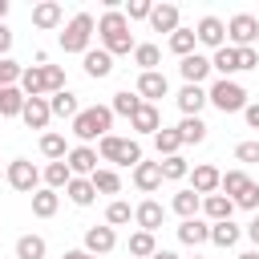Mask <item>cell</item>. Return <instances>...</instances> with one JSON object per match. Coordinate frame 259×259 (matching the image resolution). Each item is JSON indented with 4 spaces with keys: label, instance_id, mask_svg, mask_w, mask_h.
Listing matches in <instances>:
<instances>
[{
    "label": "cell",
    "instance_id": "cell-43",
    "mask_svg": "<svg viewBox=\"0 0 259 259\" xmlns=\"http://www.w3.org/2000/svg\"><path fill=\"white\" fill-rule=\"evenodd\" d=\"M20 77H24V65H20V61H12V57H0V89L20 85Z\"/></svg>",
    "mask_w": 259,
    "mask_h": 259
},
{
    "label": "cell",
    "instance_id": "cell-32",
    "mask_svg": "<svg viewBox=\"0 0 259 259\" xmlns=\"http://www.w3.org/2000/svg\"><path fill=\"white\" fill-rule=\"evenodd\" d=\"M32 24H36V28H57V24H61V4H57V0L36 4V8H32Z\"/></svg>",
    "mask_w": 259,
    "mask_h": 259
},
{
    "label": "cell",
    "instance_id": "cell-13",
    "mask_svg": "<svg viewBox=\"0 0 259 259\" xmlns=\"http://www.w3.org/2000/svg\"><path fill=\"white\" fill-rule=\"evenodd\" d=\"M20 121H24L28 130H45V125L53 121L49 97H28V101H24V113H20Z\"/></svg>",
    "mask_w": 259,
    "mask_h": 259
},
{
    "label": "cell",
    "instance_id": "cell-7",
    "mask_svg": "<svg viewBox=\"0 0 259 259\" xmlns=\"http://www.w3.org/2000/svg\"><path fill=\"white\" fill-rule=\"evenodd\" d=\"M4 182H8L12 190H20V194H36V190H40V170H36L28 158H12L8 170H4Z\"/></svg>",
    "mask_w": 259,
    "mask_h": 259
},
{
    "label": "cell",
    "instance_id": "cell-30",
    "mask_svg": "<svg viewBox=\"0 0 259 259\" xmlns=\"http://www.w3.org/2000/svg\"><path fill=\"white\" fill-rule=\"evenodd\" d=\"M174 130H178L182 146H198V142L206 138V121H202V117H182V121H178Z\"/></svg>",
    "mask_w": 259,
    "mask_h": 259
},
{
    "label": "cell",
    "instance_id": "cell-4",
    "mask_svg": "<svg viewBox=\"0 0 259 259\" xmlns=\"http://www.w3.org/2000/svg\"><path fill=\"white\" fill-rule=\"evenodd\" d=\"M206 97H210V105L219 109V113H243L247 109V89L239 85V81H214L210 89H206Z\"/></svg>",
    "mask_w": 259,
    "mask_h": 259
},
{
    "label": "cell",
    "instance_id": "cell-54",
    "mask_svg": "<svg viewBox=\"0 0 259 259\" xmlns=\"http://www.w3.org/2000/svg\"><path fill=\"white\" fill-rule=\"evenodd\" d=\"M61 259H97V255H89V251H65Z\"/></svg>",
    "mask_w": 259,
    "mask_h": 259
},
{
    "label": "cell",
    "instance_id": "cell-51",
    "mask_svg": "<svg viewBox=\"0 0 259 259\" xmlns=\"http://www.w3.org/2000/svg\"><path fill=\"white\" fill-rule=\"evenodd\" d=\"M8 49H12V28L0 24V57H8Z\"/></svg>",
    "mask_w": 259,
    "mask_h": 259
},
{
    "label": "cell",
    "instance_id": "cell-14",
    "mask_svg": "<svg viewBox=\"0 0 259 259\" xmlns=\"http://www.w3.org/2000/svg\"><path fill=\"white\" fill-rule=\"evenodd\" d=\"M162 182H166V178H162V162H138V166H134V186H138L142 194H154Z\"/></svg>",
    "mask_w": 259,
    "mask_h": 259
},
{
    "label": "cell",
    "instance_id": "cell-16",
    "mask_svg": "<svg viewBox=\"0 0 259 259\" xmlns=\"http://www.w3.org/2000/svg\"><path fill=\"white\" fill-rule=\"evenodd\" d=\"M20 89H24V97H45V93H53V89H49V69H45V65H28L24 77H20Z\"/></svg>",
    "mask_w": 259,
    "mask_h": 259
},
{
    "label": "cell",
    "instance_id": "cell-12",
    "mask_svg": "<svg viewBox=\"0 0 259 259\" xmlns=\"http://www.w3.org/2000/svg\"><path fill=\"white\" fill-rule=\"evenodd\" d=\"M174 101H178L182 117H198V113H202V105H206L210 97H206V89H202V85H182Z\"/></svg>",
    "mask_w": 259,
    "mask_h": 259
},
{
    "label": "cell",
    "instance_id": "cell-8",
    "mask_svg": "<svg viewBox=\"0 0 259 259\" xmlns=\"http://www.w3.org/2000/svg\"><path fill=\"white\" fill-rule=\"evenodd\" d=\"M65 162H69L73 178H93V174L101 170V166H97V150H93V146H73Z\"/></svg>",
    "mask_w": 259,
    "mask_h": 259
},
{
    "label": "cell",
    "instance_id": "cell-28",
    "mask_svg": "<svg viewBox=\"0 0 259 259\" xmlns=\"http://www.w3.org/2000/svg\"><path fill=\"white\" fill-rule=\"evenodd\" d=\"M239 239H243V227H235L231 219H227V223H210V243H214V247L227 251V247H235Z\"/></svg>",
    "mask_w": 259,
    "mask_h": 259
},
{
    "label": "cell",
    "instance_id": "cell-48",
    "mask_svg": "<svg viewBox=\"0 0 259 259\" xmlns=\"http://www.w3.org/2000/svg\"><path fill=\"white\" fill-rule=\"evenodd\" d=\"M235 158H239V162H247V166H251V162H259V142H239V146H235Z\"/></svg>",
    "mask_w": 259,
    "mask_h": 259
},
{
    "label": "cell",
    "instance_id": "cell-29",
    "mask_svg": "<svg viewBox=\"0 0 259 259\" xmlns=\"http://www.w3.org/2000/svg\"><path fill=\"white\" fill-rule=\"evenodd\" d=\"M49 109H53V117H69V121H73V117L81 113V105H77V97H73L69 89L53 93V97H49Z\"/></svg>",
    "mask_w": 259,
    "mask_h": 259
},
{
    "label": "cell",
    "instance_id": "cell-53",
    "mask_svg": "<svg viewBox=\"0 0 259 259\" xmlns=\"http://www.w3.org/2000/svg\"><path fill=\"white\" fill-rule=\"evenodd\" d=\"M247 239H251V243H255V251H259V214L247 223Z\"/></svg>",
    "mask_w": 259,
    "mask_h": 259
},
{
    "label": "cell",
    "instance_id": "cell-22",
    "mask_svg": "<svg viewBox=\"0 0 259 259\" xmlns=\"http://www.w3.org/2000/svg\"><path fill=\"white\" fill-rule=\"evenodd\" d=\"M130 125H134L138 134H158V130H162V113H158V105L142 101V109L130 117Z\"/></svg>",
    "mask_w": 259,
    "mask_h": 259
},
{
    "label": "cell",
    "instance_id": "cell-9",
    "mask_svg": "<svg viewBox=\"0 0 259 259\" xmlns=\"http://www.w3.org/2000/svg\"><path fill=\"white\" fill-rule=\"evenodd\" d=\"M194 36H198V45H206V49H223L227 45V24L219 20V16H202L198 20V28H194Z\"/></svg>",
    "mask_w": 259,
    "mask_h": 259
},
{
    "label": "cell",
    "instance_id": "cell-38",
    "mask_svg": "<svg viewBox=\"0 0 259 259\" xmlns=\"http://www.w3.org/2000/svg\"><path fill=\"white\" fill-rule=\"evenodd\" d=\"M247 186H251V178H247L243 170H227V174H223V186H219V190H223V194H227V198L235 202V198H239V194H243Z\"/></svg>",
    "mask_w": 259,
    "mask_h": 259
},
{
    "label": "cell",
    "instance_id": "cell-33",
    "mask_svg": "<svg viewBox=\"0 0 259 259\" xmlns=\"http://www.w3.org/2000/svg\"><path fill=\"white\" fill-rule=\"evenodd\" d=\"M45 251H49V243L40 235H20L16 239V259H45Z\"/></svg>",
    "mask_w": 259,
    "mask_h": 259
},
{
    "label": "cell",
    "instance_id": "cell-2",
    "mask_svg": "<svg viewBox=\"0 0 259 259\" xmlns=\"http://www.w3.org/2000/svg\"><path fill=\"white\" fill-rule=\"evenodd\" d=\"M109 125H113V109L109 105H89L73 117V138L81 146H89V142H101L109 134Z\"/></svg>",
    "mask_w": 259,
    "mask_h": 259
},
{
    "label": "cell",
    "instance_id": "cell-40",
    "mask_svg": "<svg viewBox=\"0 0 259 259\" xmlns=\"http://www.w3.org/2000/svg\"><path fill=\"white\" fill-rule=\"evenodd\" d=\"M134 61H138V69H142V73H158L162 53H158V45H138V49H134Z\"/></svg>",
    "mask_w": 259,
    "mask_h": 259
},
{
    "label": "cell",
    "instance_id": "cell-26",
    "mask_svg": "<svg viewBox=\"0 0 259 259\" xmlns=\"http://www.w3.org/2000/svg\"><path fill=\"white\" fill-rule=\"evenodd\" d=\"M57 206H61V194H57V190L40 186V190L32 194V214H36V219H53V214H57Z\"/></svg>",
    "mask_w": 259,
    "mask_h": 259
},
{
    "label": "cell",
    "instance_id": "cell-24",
    "mask_svg": "<svg viewBox=\"0 0 259 259\" xmlns=\"http://www.w3.org/2000/svg\"><path fill=\"white\" fill-rule=\"evenodd\" d=\"M85 73H89L93 81L109 77V73H113V57H109L105 49H89V53H85Z\"/></svg>",
    "mask_w": 259,
    "mask_h": 259
},
{
    "label": "cell",
    "instance_id": "cell-18",
    "mask_svg": "<svg viewBox=\"0 0 259 259\" xmlns=\"http://www.w3.org/2000/svg\"><path fill=\"white\" fill-rule=\"evenodd\" d=\"M113 247H117L113 227H89V231H85V251H89V255H109Z\"/></svg>",
    "mask_w": 259,
    "mask_h": 259
},
{
    "label": "cell",
    "instance_id": "cell-17",
    "mask_svg": "<svg viewBox=\"0 0 259 259\" xmlns=\"http://www.w3.org/2000/svg\"><path fill=\"white\" fill-rule=\"evenodd\" d=\"M166 93H170L166 73H142V77H138V97H142V101H150V105H154V101H158V97H166Z\"/></svg>",
    "mask_w": 259,
    "mask_h": 259
},
{
    "label": "cell",
    "instance_id": "cell-47",
    "mask_svg": "<svg viewBox=\"0 0 259 259\" xmlns=\"http://www.w3.org/2000/svg\"><path fill=\"white\" fill-rule=\"evenodd\" d=\"M235 206H243V210H255V206H259V182H251V186H247V190L235 198Z\"/></svg>",
    "mask_w": 259,
    "mask_h": 259
},
{
    "label": "cell",
    "instance_id": "cell-41",
    "mask_svg": "<svg viewBox=\"0 0 259 259\" xmlns=\"http://www.w3.org/2000/svg\"><path fill=\"white\" fill-rule=\"evenodd\" d=\"M89 182H93V190H97V194H117V190H121V178H117V170H105V166H101V170H97Z\"/></svg>",
    "mask_w": 259,
    "mask_h": 259
},
{
    "label": "cell",
    "instance_id": "cell-19",
    "mask_svg": "<svg viewBox=\"0 0 259 259\" xmlns=\"http://www.w3.org/2000/svg\"><path fill=\"white\" fill-rule=\"evenodd\" d=\"M210 69H214V73H223V81H235V73H243V69H239V49L223 45V49L210 57Z\"/></svg>",
    "mask_w": 259,
    "mask_h": 259
},
{
    "label": "cell",
    "instance_id": "cell-52",
    "mask_svg": "<svg viewBox=\"0 0 259 259\" xmlns=\"http://www.w3.org/2000/svg\"><path fill=\"white\" fill-rule=\"evenodd\" d=\"M243 117H247V125H251V130H259V101H255V105H247V109H243Z\"/></svg>",
    "mask_w": 259,
    "mask_h": 259
},
{
    "label": "cell",
    "instance_id": "cell-15",
    "mask_svg": "<svg viewBox=\"0 0 259 259\" xmlns=\"http://www.w3.org/2000/svg\"><path fill=\"white\" fill-rule=\"evenodd\" d=\"M190 182H194L190 190L206 198V194H219V186H223V174H219L214 166H206V162H202V166H194V170H190Z\"/></svg>",
    "mask_w": 259,
    "mask_h": 259
},
{
    "label": "cell",
    "instance_id": "cell-55",
    "mask_svg": "<svg viewBox=\"0 0 259 259\" xmlns=\"http://www.w3.org/2000/svg\"><path fill=\"white\" fill-rule=\"evenodd\" d=\"M150 259H178V255H174V251H154Z\"/></svg>",
    "mask_w": 259,
    "mask_h": 259
},
{
    "label": "cell",
    "instance_id": "cell-20",
    "mask_svg": "<svg viewBox=\"0 0 259 259\" xmlns=\"http://www.w3.org/2000/svg\"><path fill=\"white\" fill-rule=\"evenodd\" d=\"M202 214H206L210 223H227V219L235 214V202H231L223 190H219V194H206V198H202Z\"/></svg>",
    "mask_w": 259,
    "mask_h": 259
},
{
    "label": "cell",
    "instance_id": "cell-21",
    "mask_svg": "<svg viewBox=\"0 0 259 259\" xmlns=\"http://www.w3.org/2000/svg\"><path fill=\"white\" fill-rule=\"evenodd\" d=\"M150 24H154V32H178L182 28L178 24V4H154Z\"/></svg>",
    "mask_w": 259,
    "mask_h": 259
},
{
    "label": "cell",
    "instance_id": "cell-23",
    "mask_svg": "<svg viewBox=\"0 0 259 259\" xmlns=\"http://www.w3.org/2000/svg\"><path fill=\"white\" fill-rule=\"evenodd\" d=\"M178 243H186V247L210 243V223H202V219H186V223L178 227Z\"/></svg>",
    "mask_w": 259,
    "mask_h": 259
},
{
    "label": "cell",
    "instance_id": "cell-10",
    "mask_svg": "<svg viewBox=\"0 0 259 259\" xmlns=\"http://www.w3.org/2000/svg\"><path fill=\"white\" fill-rule=\"evenodd\" d=\"M162 219H166V206L162 202H154V198H146V202H138L134 206V223H138V231H158L162 227Z\"/></svg>",
    "mask_w": 259,
    "mask_h": 259
},
{
    "label": "cell",
    "instance_id": "cell-50",
    "mask_svg": "<svg viewBox=\"0 0 259 259\" xmlns=\"http://www.w3.org/2000/svg\"><path fill=\"white\" fill-rule=\"evenodd\" d=\"M259 65V53L255 49H239V69H255Z\"/></svg>",
    "mask_w": 259,
    "mask_h": 259
},
{
    "label": "cell",
    "instance_id": "cell-45",
    "mask_svg": "<svg viewBox=\"0 0 259 259\" xmlns=\"http://www.w3.org/2000/svg\"><path fill=\"white\" fill-rule=\"evenodd\" d=\"M186 174H190V166H186V158H182V154L162 158V178H166V182H178V178H186Z\"/></svg>",
    "mask_w": 259,
    "mask_h": 259
},
{
    "label": "cell",
    "instance_id": "cell-35",
    "mask_svg": "<svg viewBox=\"0 0 259 259\" xmlns=\"http://www.w3.org/2000/svg\"><path fill=\"white\" fill-rule=\"evenodd\" d=\"M178 146H182V138H178V130H158L154 134V150H158V158H174L178 154Z\"/></svg>",
    "mask_w": 259,
    "mask_h": 259
},
{
    "label": "cell",
    "instance_id": "cell-25",
    "mask_svg": "<svg viewBox=\"0 0 259 259\" xmlns=\"http://www.w3.org/2000/svg\"><path fill=\"white\" fill-rule=\"evenodd\" d=\"M24 89L20 85H12V89H0V117H20L24 113Z\"/></svg>",
    "mask_w": 259,
    "mask_h": 259
},
{
    "label": "cell",
    "instance_id": "cell-42",
    "mask_svg": "<svg viewBox=\"0 0 259 259\" xmlns=\"http://www.w3.org/2000/svg\"><path fill=\"white\" fill-rule=\"evenodd\" d=\"M154 251H158V243H154V235H150V231H134V235H130V255L150 259Z\"/></svg>",
    "mask_w": 259,
    "mask_h": 259
},
{
    "label": "cell",
    "instance_id": "cell-6",
    "mask_svg": "<svg viewBox=\"0 0 259 259\" xmlns=\"http://www.w3.org/2000/svg\"><path fill=\"white\" fill-rule=\"evenodd\" d=\"M255 40H259V16L235 12V16L227 20V45H231V49H255Z\"/></svg>",
    "mask_w": 259,
    "mask_h": 259
},
{
    "label": "cell",
    "instance_id": "cell-56",
    "mask_svg": "<svg viewBox=\"0 0 259 259\" xmlns=\"http://www.w3.org/2000/svg\"><path fill=\"white\" fill-rule=\"evenodd\" d=\"M4 16H8V0H0V24H4Z\"/></svg>",
    "mask_w": 259,
    "mask_h": 259
},
{
    "label": "cell",
    "instance_id": "cell-57",
    "mask_svg": "<svg viewBox=\"0 0 259 259\" xmlns=\"http://www.w3.org/2000/svg\"><path fill=\"white\" fill-rule=\"evenodd\" d=\"M235 259H259V251H243V255H235Z\"/></svg>",
    "mask_w": 259,
    "mask_h": 259
},
{
    "label": "cell",
    "instance_id": "cell-44",
    "mask_svg": "<svg viewBox=\"0 0 259 259\" xmlns=\"http://www.w3.org/2000/svg\"><path fill=\"white\" fill-rule=\"evenodd\" d=\"M134 219V210H130V202H121V198H113L109 206H105V227H125Z\"/></svg>",
    "mask_w": 259,
    "mask_h": 259
},
{
    "label": "cell",
    "instance_id": "cell-39",
    "mask_svg": "<svg viewBox=\"0 0 259 259\" xmlns=\"http://www.w3.org/2000/svg\"><path fill=\"white\" fill-rule=\"evenodd\" d=\"M194 45H198L194 28H178V32H170V53H178V57H190V53H194Z\"/></svg>",
    "mask_w": 259,
    "mask_h": 259
},
{
    "label": "cell",
    "instance_id": "cell-31",
    "mask_svg": "<svg viewBox=\"0 0 259 259\" xmlns=\"http://www.w3.org/2000/svg\"><path fill=\"white\" fill-rule=\"evenodd\" d=\"M65 194H69L73 206H93V198H97V190H93L89 178H73V182L65 186Z\"/></svg>",
    "mask_w": 259,
    "mask_h": 259
},
{
    "label": "cell",
    "instance_id": "cell-49",
    "mask_svg": "<svg viewBox=\"0 0 259 259\" xmlns=\"http://www.w3.org/2000/svg\"><path fill=\"white\" fill-rule=\"evenodd\" d=\"M45 69H49V89H53V93L69 89V85H65V69H61V65H45Z\"/></svg>",
    "mask_w": 259,
    "mask_h": 259
},
{
    "label": "cell",
    "instance_id": "cell-1",
    "mask_svg": "<svg viewBox=\"0 0 259 259\" xmlns=\"http://www.w3.org/2000/svg\"><path fill=\"white\" fill-rule=\"evenodd\" d=\"M97 36H101V49H105L109 57L138 49V45H134V32H130V20H125V12H117V8H105V12H101Z\"/></svg>",
    "mask_w": 259,
    "mask_h": 259
},
{
    "label": "cell",
    "instance_id": "cell-11",
    "mask_svg": "<svg viewBox=\"0 0 259 259\" xmlns=\"http://www.w3.org/2000/svg\"><path fill=\"white\" fill-rule=\"evenodd\" d=\"M178 73H182V81H186V85H202V81L210 77V57H202V53H190V57H182Z\"/></svg>",
    "mask_w": 259,
    "mask_h": 259
},
{
    "label": "cell",
    "instance_id": "cell-5",
    "mask_svg": "<svg viewBox=\"0 0 259 259\" xmlns=\"http://www.w3.org/2000/svg\"><path fill=\"white\" fill-rule=\"evenodd\" d=\"M97 154H101L105 162H117V166H138V162H142V146H138L134 138H117V134H105V138L97 142Z\"/></svg>",
    "mask_w": 259,
    "mask_h": 259
},
{
    "label": "cell",
    "instance_id": "cell-46",
    "mask_svg": "<svg viewBox=\"0 0 259 259\" xmlns=\"http://www.w3.org/2000/svg\"><path fill=\"white\" fill-rule=\"evenodd\" d=\"M150 12H154L150 0H130L125 4V20H150Z\"/></svg>",
    "mask_w": 259,
    "mask_h": 259
},
{
    "label": "cell",
    "instance_id": "cell-58",
    "mask_svg": "<svg viewBox=\"0 0 259 259\" xmlns=\"http://www.w3.org/2000/svg\"><path fill=\"white\" fill-rule=\"evenodd\" d=\"M0 182H4V170H0Z\"/></svg>",
    "mask_w": 259,
    "mask_h": 259
},
{
    "label": "cell",
    "instance_id": "cell-3",
    "mask_svg": "<svg viewBox=\"0 0 259 259\" xmlns=\"http://www.w3.org/2000/svg\"><path fill=\"white\" fill-rule=\"evenodd\" d=\"M93 28H97V20L89 16V12H77L69 24H65V32H61V49L65 53H89V40H93Z\"/></svg>",
    "mask_w": 259,
    "mask_h": 259
},
{
    "label": "cell",
    "instance_id": "cell-59",
    "mask_svg": "<svg viewBox=\"0 0 259 259\" xmlns=\"http://www.w3.org/2000/svg\"><path fill=\"white\" fill-rule=\"evenodd\" d=\"M194 259H202V255H194Z\"/></svg>",
    "mask_w": 259,
    "mask_h": 259
},
{
    "label": "cell",
    "instance_id": "cell-36",
    "mask_svg": "<svg viewBox=\"0 0 259 259\" xmlns=\"http://www.w3.org/2000/svg\"><path fill=\"white\" fill-rule=\"evenodd\" d=\"M40 154H45L49 162H65V158H69L65 134H45V138H40Z\"/></svg>",
    "mask_w": 259,
    "mask_h": 259
},
{
    "label": "cell",
    "instance_id": "cell-27",
    "mask_svg": "<svg viewBox=\"0 0 259 259\" xmlns=\"http://www.w3.org/2000/svg\"><path fill=\"white\" fill-rule=\"evenodd\" d=\"M170 206H174V214H182V223H186V219H198V210H202V194H194V190H178Z\"/></svg>",
    "mask_w": 259,
    "mask_h": 259
},
{
    "label": "cell",
    "instance_id": "cell-37",
    "mask_svg": "<svg viewBox=\"0 0 259 259\" xmlns=\"http://www.w3.org/2000/svg\"><path fill=\"white\" fill-rule=\"evenodd\" d=\"M69 182H73L69 162H49V166H45V186H49V190H61V186H69Z\"/></svg>",
    "mask_w": 259,
    "mask_h": 259
},
{
    "label": "cell",
    "instance_id": "cell-34",
    "mask_svg": "<svg viewBox=\"0 0 259 259\" xmlns=\"http://www.w3.org/2000/svg\"><path fill=\"white\" fill-rule=\"evenodd\" d=\"M109 109L113 113H121V117H134L138 109H142V97H138V89L130 93V89H121V93H113V101H109Z\"/></svg>",
    "mask_w": 259,
    "mask_h": 259
}]
</instances>
